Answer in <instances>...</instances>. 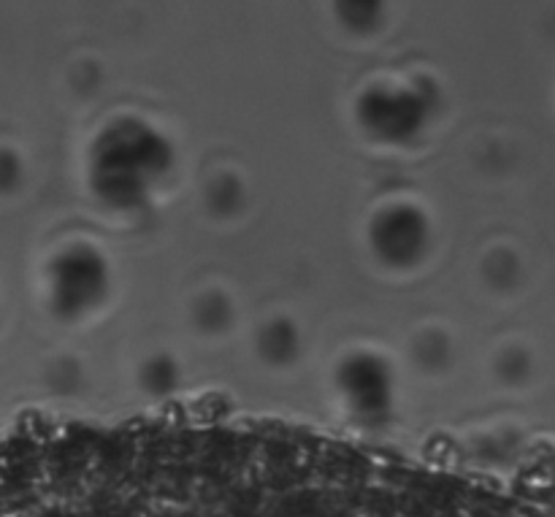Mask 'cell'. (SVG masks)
Returning <instances> with one entry per match:
<instances>
[{
	"instance_id": "1",
	"label": "cell",
	"mask_w": 555,
	"mask_h": 517,
	"mask_svg": "<svg viewBox=\"0 0 555 517\" xmlns=\"http://www.w3.org/2000/svg\"><path fill=\"white\" fill-rule=\"evenodd\" d=\"M379 242H385V255L390 258H415L417 244L423 238L421 220L412 211H390L385 217V231L377 233Z\"/></svg>"
}]
</instances>
